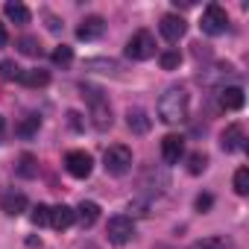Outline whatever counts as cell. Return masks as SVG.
I'll list each match as a JSON object with an SVG mask.
<instances>
[{"label": "cell", "mask_w": 249, "mask_h": 249, "mask_svg": "<svg viewBox=\"0 0 249 249\" xmlns=\"http://www.w3.org/2000/svg\"><path fill=\"white\" fill-rule=\"evenodd\" d=\"M188 106H191V100H188V91L182 88V85H170L161 97H159V117L164 120V123H182L185 117H188Z\"/></svg>", "instance_id": "obj_1"}, {"label": "cell", "mask_w": 249, "mask_h": 249, "mask_svg": "<svg viewBox=\"0 0 249 249\" xmlns=\"http://www.w3.org/2000/svg\"><path fill=\"white\" fill-rule=\"evenodd\" d=\"M82 94L88 100V114H91L94 129H100V132L111 129V106H108V97H103V91L100 88H91V85H82Z\"/></svg>", "instance_id": "obj_2"}, {"label": "cell", "mask_w": 249, "mask_h": 249, "mask_svg": "<svg viewBox=\"0 0 249 249\" xmlns=\"http://www.w3.org/2000/svg\"><path fill=\"white\" fill-rule=\"evenodd\" d=\"M103 167H106V173H111V176L129 173V170H132V150L123 147V144H111V147L103 153Z\"/></svg>", "instance_id": "obj_3"}, {"label": "cell", "mask_w": 249, "mask_h": 249, "mask_svg": "<svg viewBox=\"0 0 249 249\" xmlns=\"http://www.w3.org/2000/svg\"><path fill=\"white\" fill-rule=\"evenodd\" d=\"M126 56L135 59V62H147L156 56V38L150 30H138L129 41H126Z\"/></svg>", "instance_id": "obj_4"}, {"label": "cell", "mask_w": 249, "mask_h": 249, "mask_svg": "<svg viewBox=\"0 0 249 249\" xmlns=\"http://www.w3.org/2000/svg\"><path fill=\"white\" fill-rule=\"evenodd\" d=\"M199 27H202V33H205V36H223V33L229 30V15H226V9H223V6H217V3L205 6Z\"/></svg>", "instance_id": "obj_5"}, {"label": "cell", "mask_w": 249, "mask_h": 249, "mask_svg": "<svg viewBox=\"0 0 249 249\" xmlns=\"http://www.w3.org/2000/svg\"><path fill=\"white\" fill-rule=\"evenodd\" d=\"M106 234H108V240H111L114 246L129 243V240L135 237V223H132V217H123V214L111 217L108 226H106Z\"/></svg>", "instance_id": "obj_6"}, {"label": "cell", "mask_w": 249, "mask_h": 249, "mask_svg": "<svg viewBox=\"0 0 249 249\" xmlns=\"http://www.w3.org/2000/svg\"><path fill=\"white\" fill-rule=\"evenodd\" d=\"M65 170L73 176V179H88L91 170H94V159L85 153V150H71L65 156Z\"/></svg>", "instance_id": "obj_7"}, {"label": "cell", "mask_w": 249, "mask_h": 249, "mask_svg": "<svg viewBox=\"0 0 249 249\" xmlns=\"http://www.w3.org/2000/svg\"><path fill=\"white\" fill-rule=\"evenodd\" d=\"M27 196L21 194V191H15V188H6L3 194H0V211L3 214H9V217H18V214H24L27 211Z\"/></svg>", "instance_id": "obj_8"}, {"label": "cell", "mask_w": 249, "mask_h": 249, "mask_svg": "<svg viewBox=\"0 0 249 249\" xmlns=\"http://www.w3.org/2000/svg\"><path fill=\"white\" fill-rule=\"evenodd\" d=\"M159 30H161V36H164L170 44H176L179 38H185V33H188V21H185L182 15H164L161 24H159Z\"/></svg>", "instance_id": "obj_9"}, {"label": "cell", "mask_w": 249, "mask_h": 249, "mask_svg": "<svg viewBox=\"0 0 249 249\" xmlns=\"http://www.w3.org/2000/svg\"><path fill=\"white\" fill-rule=\"evenodd\" d=\"M182 156H185V138L182 135H164L161 138V159L167 164H179Z\"/></svg>", "instance_id": "obj_10"}, {"label": "cell", "mask_w": 249, "mask_h": 249, "mask_svg": "<svg viewBox=\"0 0 249 249\" xmlns=\"http://www.w3.org/2000/svg\"><path fill=\"white\" fill-rule=\"evenodd\" d=\"M243 126L240 123H229V126L223 129V135H220V147L226 150V153H237V150H243Z\"/></svg>", "instance_id": "obj_11"}, {"label": "cell", "mask_w": 249, "mask_h": 249, "mask_svg": "<svg viewBox=\"0 0 249 249\" xmlns=\"http://www.w3.org/2000/svg\"><path fill=\"white\" fill-rule=\"evenodd\" d=\"M106 33V21L100 18V15H88L79 27H76V38H82V41H94V38H100Z\"/></svg>", "instance_id": "obj_12"}, {"label": "cell", "mask_w": 249, "mask_h": 249, "mask_svg": "<svg viewBox=\"0 0 249 249\" xmlns=\"http://www.w3.org/2000/svg\"><path fill=\"white\" fill-rule=\"evenodd\" d=\"M73 223H76V214H73L71 205H53V208H50V223H47V226H53L56 231H65V229H71Z\"/></svg>", "instance_id": "obj_13"}, {"label": "cell", "mask_w": 249, "mask_h": 249, "mask_svg": "<svg viewBox=\"0 0 249 249\" xmlns=\"http://www.w3.org/2000/svg\"><path fill=\"white\" fill-rule=\"evenodd\" d=\"M126 126H129L135 135H147L150 126H153V120L147 117L144 108H129V111H126Z\"/></svg>", "instance_id": "obj_14"}, {"label": "cell", "mask_w": 249, "mask_h": 249, "mask_svg": "<svg viewBox=\"0 0 249 249\" xmlns=\"http://www.w3.org/2000/svg\"><path fill=\"white\" fill-rule=\"evenodd\" d=\"M73 214H76V220H79V226L82 229H91L97 220H100V205L97 202H79V208H73Z\"/></svg>", "instance_id": "obj_15"}, {"label": "cell", "mask_w": 249, "mask_h": 249, "mask_svg": "<svg viewBox=\"0 0 249 249\" xmlns=\"http://www.w3.org/2000/svg\"><path fill=\"white\" fill-rule=\"evenodd\" d=\"M240 106H243V88L229 85V88L220 91V108H226V111H237Z\"/></svg>", "instance_id": "obj_16"}, {"label": "cell", "mask_w": 249, "mask_h": 249, "mask_svg": "<svg viewBox=\"0 0 249 249\" xmlns=\"http://www.w3.org/2000/svg\"><path fill=\"white\" fill-rule=\"evenodd\" d=\"M18 82H21V85H27V88H44V85L50 82V73H47V71H41V68H30V71H21Z\"/></svg>", "instance_id": "obj_17"}, {"label": "cell", "mask_w": 249, "mask_h": 249, "mask_svg": "<svg viewBox=\"0 0 249 249\" xmlns=\"http://www.w3.org/2000/svg\"><path fill=\"white\" fill-rule=\"evenodd\" d=\"M15 173H18L21 179H36V176H38V159H36L33 153H24V156L18 159V164H15Z\"/></svg>", "instance_id": "obj_18"}, {"label": "cell", "mask_w": 249, "mask_h": 249, "mask_svg": "<svg viewBox=\"0 0 249 249\" xmlns=\"http://www.w3.org/2000/svg\"><path fill=\"white\" fill-rule=\"evenodd\" d=\"M3 15L9 18V21H15V24H30V9L24 6V3H18V0H9V3L3 6Z\"/></svg>", "instance_id": "obj_19"}, {"label": "cell", "mask_w": 249, "mask_h": 249, "mask_svg": "<svg viewBox=\"0 0 249 249\" xmlns=\"http://www.w3.org/2000/svg\"><path fill=\"white\" fill-rule=\"evenodd\" d=\"M85 68L88 71H97V73H108V76H117L120 73V65L114 59H88Z\"/></svg>", "instance_id": "obj_20"}, {"label": "cell", "mask_w": 249, "mask_h": 249, "mask_svg": "<svg viewBox=\"0 0 249 249\" xmlns=\"http://www.w3.org/2000/svg\"><path fill=\"white\" fill-rule=\"evenodd\" d=\"M38 126H41V120H38V114H27L18 126H15V132L21 135V138H30V135H36L38 132Z\"/></svg>", "instance_id": "obj_21"}, {"label": "cell", "mask_w": 249, "mask_h": 249, "mask_svg": "<svg viewBox=\"0 0 249 249\" xmlns=\"http://www.w3.org/2000/svg\"><path fill=\"white\" fill-rule=\"evenodd\" d=\"M18 50H21L24 56H41V44H38V38H33V36L18 38Z\"/></svg>", "instance_id": "obj_22"}, {"label": "cell", "mask_w": 249, "mask_h": 249, "mask_svg": "<svg viewBox=\"0 0 249 249\" xmlns=\"http://www.w3.org/2000/svg\"><path fill=\"white\" fill-rule=\"evenodd\" d=\"M50 59H53V65H59V68H68V65L73 62V50H71L68 44H59V47L53 50V56H50Z\"/></svg>", "instance_id": "obj_23"}, {"label": "cell", "mask_w": 249, "mask_h": 249, "mask_svg": "<svg viewBox=\"0 0 249 249\" xmlns=\"http://www.w3.org/2000/svg\"><path fill=\"white\" fill-rule=\"evenodd\" d=\"M205 167H208V156H205V153H191V159H188V173L199 176Z\"/></svg>", "instance_id": "obj_24"}, {"label": "cell", "mask_w": 249, "mask_h": 249, "mask_svg": "<svg viewBox=\"0 0 249 249\" xmlns=\"http://www.w3.org/2000/svg\"><path fill=\"white\" fill-rule=\"evenodd\" d=\"M234 194H240V196L249 194V170L246 167H237L234 170Z\"/></svg>", "instance_id": "obj_25"}, {"label": "cell", "mask_w": 249, "mask_h": 249, "mask_svg": "<svg viewBox=\"0 0 249 249\" xmlns=\"http://www.w3.org/2000/svg\"><path fill=\"white\" fill-rule=\"evenodd\" d=\"M18 76H21V68H18L12 59H3V62H0V79L9 82V79H18Z\"/></svg>", "instance_id": "obj_26"}, {"label": "cell", "mask_w": 249, "mask_h": 249, "mask_svg": "<svg viewBox=\"0 0 249 249\" xmlns=\"http://www.w3.org/2000/svg\"><path fill=\"white\" fill-rule=\"evenodd\" d=\"M30 220H33L36 226H47V223H50V205H41V202H38V205L33 208Z\"/></svg>", "instance_id": "obj_27"}, {"label": "cell", "mask_w": 249, "mask_h": 249, "mask_svg": "<svg viewBox=\"0 0 249 249\" xmlns=\"http://www.w3.org/2000/svg\"><path fill=\"white\" fill-rule=\"evenodd\" d=\"M226 246V240H220V237H205V240H196L191 249H223Z\"/></svg>", "instance_id": "obj_28"}, {"label": "cell", "mask_w": 249, "mask_h": 249, "mask_svg": "<svg viewBox=\"0 0 249 249\" xmlns=\"http://www.w3.org/2000/svg\"><path fill=\"white\" fill-rule=\"evenodd\" d=\"M179 62H182V59H179V53H176V50H170V53H161V68H164V71H173V68H179Z\"/></svg>", "instance_id": "obj_29"}, {"label": "cell", "mask_w": 249, "mask_h": 249, "mask_svg": "<svg viewBox=\"0 0 249 249\" xmlns=\"http://www.w3.org/2000/svg\"><path fill=\"white\" fill-rule=\"evenodd\" d=\"M211 205H214V196L211 194H199L196 196V211H208Z\"/></svg>", "instance_id": "obj_30"}, {"label": "cell", "mask_w": 249, "mask_h": 249, "mask_svg": "<svg viewBox=\"0 0 249 249\" xmlns=\"http://www.w3.org/2000/svg\"><path fill=\"white\" fill-rule=\"evenodd\" d=\"M68 123L73 129H82V120H79V111H68Z\"/></svg>", "instance_id": "obj_31"}, {"label": "cell", "mask_w": 249, "mask_h": 249, "mask_svg": "<svg viewBox=\"0 0 249 249\" xmlns=\"http://www.w3.org/2000/svg\"><path fill=\"white\" fill-rule=\"evenodd\" d=\"M6 41H9V33H6V24L0 21V47H6Z\"/></svg>", "instance_id": "obj_32"}, {"label": "cell", "mask_w": 249, "mask_h": 249, "mask_svg": "<svg viewBox=\"0 0 249 249\" xmlns=\"http://www.w3.org/2000/svg\"><path fill=\"white\" fill-rule=\"evenodd\" d=\"M47 27H50L53 33H59V30H62V24H59V18H53V15H47Z\"/></svg>", "instance_id": "obj_33"}, {"label": "cell", "mask_w": 249, "mask_h": 249, "mask_svg": "<svg viewBox=\"0 0 249 249\" xmlns=\"http://www.w3.org/2000/svg\"><path fill=\"white\" fill-rule=\"evenodd\" d=\"M3 135H6V120L0 117V141H3Z\"/></svg>", "instance_id": "obj_34"}, {"label": "cell", "mask_w": 249, "mask_h": 249, "mask_svg": "<svg viewBox=\"0 0 249 249\" xmlns=\"http://www.w3.org/2000/svg\"><path fill=\"white\" fill-rule=\"evenodd\" d=\"M156 249H170V246H156Z\"/></svg>", "instance_id": "obj_35"}, {"label": "cell", "mask_w": 249, "mask_h": 249, "mask_svg": "<svg viewBox=\"0 0 249 249\" xmlns=\"http://www.w3.org/2000/svg\"><path fill=\"white\" fill-rule=\"evenodd\" d=\"M223 249H229V246H223Z\"/></svg>", "instance_id": "obj_36"}]
</instances>
